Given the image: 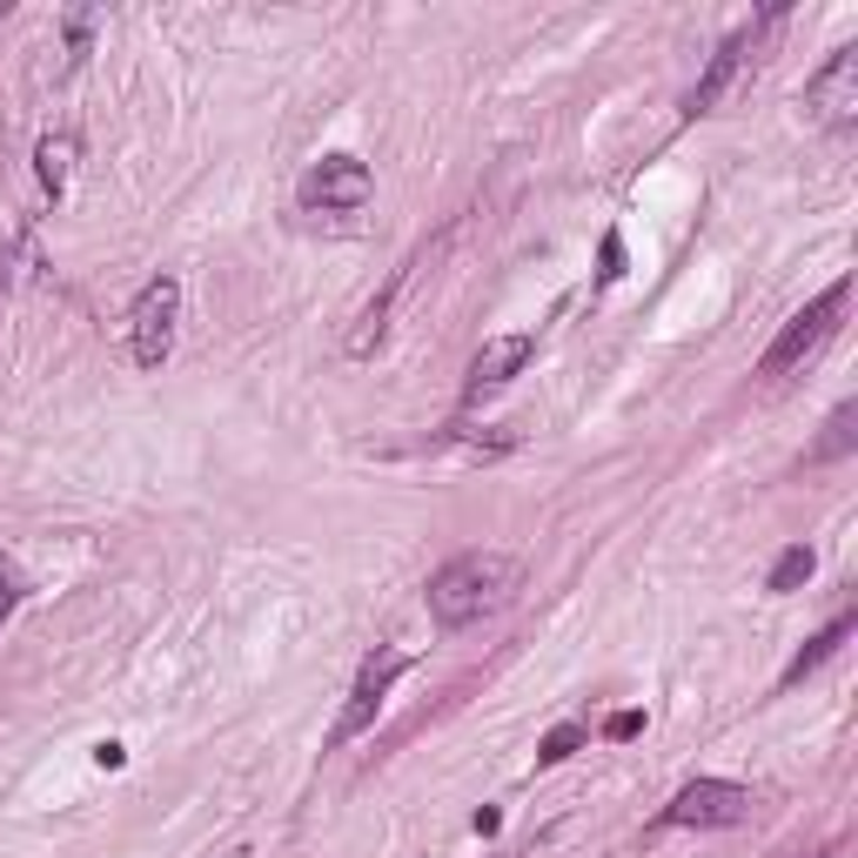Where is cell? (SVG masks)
Returning a JSON list of instances; mask_svg holds the SVG:
<instances>
[{"instance_id":"6da1fadb","label":"cell","mask_w":858,"mask_h":858,"mask_svg":"<svg viewBox=\"0 0 858 858\" xmlns=\"http://www.w3.org/2000/svg\"><path fill=\"white\" fill-rule=\"evenodd\" d=\"M517 577H524V564L509 557V551H463L456 564H443V571L430 577L423 597H430V617H436L443 630H463V624L503 610L509 590H517Z\"/></svg>"},{"instance_id":"7a4b0ae2","label":"cell","mask_w":858,"mask_h":858,"mask_svg":"<svg viewBox=\"0 0 858 858\" xmlns=\"http://www.w3.org/2000/svg\"><path fill=\"white\" fill-rule=\"evenodd\" d=\"M845 302H851V282H831L818 302H805L785 329H778V342L765 350V376H791L798 363H811L825 342H831V329H838V315H845Z\"/></svg>"},{"instance_id":"3957f363","label":"cell","mask_w":858,"mask_h":858,"mask_svg":"<svg viewBox=\"0 0 858 858\" xmlns=\"http://www.w3.org/2000/svg\"><path fill=\"white\" fill-rule=\"evenodd\" d=\"M175 322H182V282L175 275H154L128 315V342H134V363L141 370H161L168 350H175Z\"/></svg>"},{"instance_id":"277c9868","label":"cell","mask_w":858,"mask_h":858,"mask_svg":"<svg viewBox=\"0 0 858 858\" xmlns=\"http://www.w3.org/2000/svg\"><path fill=\"white\" fill-rule=\"evenodd\" d=\"M778 21H785V8H771V14H758L751 28H738V34H731V41H725V48L711 54V68L698 74V88L684 94V114H711V108H718V101L731 94V81L745 74V61L758 54V41H765V34H771Z\"/></svg>"},{"instance_id":"5b68a950","label":"cell","mask_w":858,"mask_h":858,"mask_svg":"<svg viewBox=\"0 0 858 858\" xmlns=\"http://www.w3.org/2000/svg\"><path fill=\"white\" fill-rule=\"evenodd\" d=\"M370 168L356 161V154H329V161H315L309 175H302V209H322V215H356L363 202H370Z\"/></svg>"},{"instance_id":"8992f818","label":"cell","mask_w":858,"mask_h":858,"mask_svg":"<svg viewBox=\"0 0 858 858\" xmlns=\"http://www.w3.org/2000/svg\"><path fill=\"white\" fill-rule=\"evenodd\" d=\"M751 791L745 785H731V778H692V785H684L677 798H670V825H745L751 818Z\"/></svg>"},{"instance_id":"52a82bcc","label":"cell","mask_w":858,"mask_h":858,"mask_svg":"<svg viewBox=\"0 0 858 858\" xmlns=\"http://www.w3.org/2000/svg\"><path fill=\"white\" fill-rule=\"evenodd\" d=\"M805 114L818 128H845L858 114V48H838L811 81H805Z\"/></svg>"},{"instance_id":"ba28073f","label":"cell","mask_w":858,"mask_h":858,"mask_svg":"<svg viewBox=\"0 0 858 858\" xmlns=\"http://www.w3.org/2000/svg\"><path fill=\"white\" fill-rule=\"evenodd\" d=\"M403 650H383V657H370L363 670H356V692H350V705H342V718H335V738H363L370 731V718L383 711V698H390V684L403 677Z\"/></svg>"},{"instance_id":"9c48e42d","label":"cell","mask_w":858,"mask_h":858,"mask_svg":"<svg viewBox=\"0 0 858 858\" xmlns=\"http://www.w3.org/2000/svg\"><path fill=\"white\" fill-rule=\"evenodd\" d=\"M531 350H537L531 335H489L483 350L470 356V390H496V383H509V376L531 363Z\"/></svg>"},{"instance_id":"30bf717a","label":"cell","mask_w":858,"mask_h":858,"mask_svg":"<svg viewBox=\"0 0 858 858\" xmlns=\"http://www.w3.org/2000/svg\"><path fill=\"white\" fill-rule=\"evenodd\" d=\"M396 289H403V275H396V282H390V289H383V295H376V302L363 309V315H356V329H350V342H342V350H350L356 363H363V356L376 350V342H383V322H390V302H396Z\"/></svg>"},{"instance_id":"8fae6325","label":"cell","mask_w":858,"mask_h":858,"mask_svg":"<svg viewBox=\"0 0 858 858\" xmlns=\"http://www.w3.org/2000/svg\"><path fill=\"white\" fill-rule=\"evenodd\" d=\"M74 154H81V141H74L68 128L41 141V189H48V195H61V189H68V175H74Z\"/></svg>"},{"instance_id":"7c38bea8","label":"cell","mask_w":858,"mask_h":858,"mask_svg":"<svg viewBox=\"0 0 858 858\" xmlns=\"http://www.w3.org/2000/svg\"><path fill=\"white\" fill-rule=\"evenodd\" d=\"M845 637H851V617H838V624H825V630H818V637H811V644H805V650L791 657V670H785V684H805V677H811V670H818V664H825V657H831V650H838Z\"/></svg>"},{"instance_id":"4fadbf2b","label":"cell","mask_w":858,"mask_h":858,"mask_svg":"<svg viewBox=\"0 0 858 858\" xmlns=\"http://www.w3.org/2000/svg\"><path fill=\"white\" fill-rule=\"evenodd\" d=\"M851 436H858V403H838V410H831V423H825V436L811 443V463L845 456V450H851Z\"/></svg>"},{"instance_id":"5bb4252c","label":"cell","mask_w":858,"mask_h":858,"mask_svg":"<svg viewBox=\"0 0 858 858\" xmlns=\"http://www.w3.org/2000/svg\"><path fill=\"white\" fill-rule=\"evenodd\" d=\"M811 571H818V557H811V544H791V551H785V557L771 564V584H765V590H798V584H805Z\"/></svg>"},{"instance_id":"9a60e30c","label":"cell","mask_w":858,"mask_h":858,"mask_svg":"<svg viewBox=\"0 0 858 858\" xmlns=\"http://www.w3.org/2000/svg\"><path fill=\"white\" fill-rule=\"evenodd\" d=\"M577 745H584V731H577V725H557V731H551V738L537 745V765H564V758H571Z\"/></svg>"},{"instance_id":"2e32d148","label":"cell","mask_w":858,"mask_h":858,"mask_svg":"<svg viewBox=\"0 0 858 858\" xmlns=\"http://www.w3.org/2000/svg\"><path fill=\"white\" fill-rule=\"evenodd\" d=\"M637 731H644V711H617V718L604 725V738H617V745H630Z\"/></svg>"},{"instance_id":"e0dca14e","label":"cell","mask_w":858,"mask_h":858,"mask_svg":"<svg viewBox=\"0 0 858 858\" xmlns=\"http://www.w3.org/2000/svg\"><path fill=\"white\" fill-rule=\"evenodd\" d=\"M14 597H21V584H14V564H8V557H0V624H8V617H14Z\"/></svg>"},{"instance_id":"ac0fdd59","label":"cell","mask_w":858,"mask_h":858,"mask_svg":"<svg viewBox=\"0 0 858 858\" xmlns=\"http://www.w3.org/2000/svg\"><path fill=\"white\" fill-rule=\"evenodd\" d=\"M597 275H604V282L624 275V242H617V235H604V269H597Z\"/></svg>"},{"instance_id":"d6986e66","label":"cell","mask_w":858,"mask_h":858,"mask_svg":"<svg viewBox=\"0 0 858 858\" xmlns=\"http://www.w3.org/2000/svg\"><path fill=\"white\" fill-rule=\"evenodd\" d=\"M0 302H8V255H0Z\"/></svg>"}]
</instances>
